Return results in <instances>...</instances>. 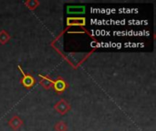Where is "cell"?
Returning a JSON list of instances; mask_svg holds the SVG:
<instances>
[{
	"label": "cell",
	"mask_w": 156,
	"mask_h": 131,
	"mask_svg": "<svg viewBox=\"0 0 156 131\" xmlns=\"http://www.w3.org/2000/svg\"><path fill=\"white\" fill-rule=\"evenodd\" d=\"M18 68H19V70L21 71V73H22V75H23V78H22V84H23V86L26 87V88H31L32 86H34V84H35V82H36L35 78H34L32 76H30V75L25 74V73L23 72L22 68H21L19 66H18Z\"/></svg>",
	"instance_id": "1"
},
{
	"label": "cell",
	"mask_w": 156,
	"mask_h": 131,
	"mask_svg": "<svg viewBox=\"0 0 156 131\" xmlns=\"http://www.w3.org/2000/svg\"><path fill=\"white\" fill-rule=\"evenodd\" d=\"M53 88L58 92V93H62L66 90L67 88V83L65 82V80L63 78H58L57 80H55L53 82V85H52Z\"/></svg>",
	"instance_id": "2"
},
{
	"label": "cell",
	"mask_w": 156,
	"mask_h": 131,
	"mask_svg": "<svg viewBox=\"0 0 156 131\" xmlns=\"http://www.w3.org/2000/svg\"><path fill=\"white\" fill-rule=\"evenodd\" d=\"M68 26H85L86 19L84 17H69L67 19Z\"/></svg>",
	"instance_id": "3"
},
{
	"label": "cell",
	"mask_w": 156,
	"mask_h": 131,
	"mask_svg": "<svg viewBox=\"0 0 156 131\" xmlns=\"http://www.w3.org/2000/svg\"><path fill=\"white\" fill-rule=\"evenodd\" d=\"M55 109L60 114H65L66 112H68L69 110L70 107H69V105H68V103L65 100H60L59 102H58L55 105Z\"/></svg>",
	"instance_id": "4"
},
{
	"label": "cell",
	"mask_w": 156,
	"mask_h": 131,
	"mask_svg": "<svg viewBox=\"0 0 156 131\" xmlns=\"http://www.w3.org/2000/svg\"><path fill=\"white\" fill-rule=\"evenodd\" d=\"M38 77L41 78V80H40V84L44 87V88L48 89V88H52V85H53V82H54V81H53L51 78H49L48 77L42 76V75H39Z\"/></svg>",
	"instance_id": "5"
},
{
	"label": "cell",
	"mask_w": 156,
	"mask_h": 131,
	"mask_svg": "<svg viewBox=\"0 0 156 131\" xmlns=\"http://www.w3.org/2000/svg\"><path fill=\"white\" fill-rule=\"evenodd\" d=\"M9 125H10V127H11L13 129H17L22 125V120H21L18 117L14 116V117L12 118V119L9 121Z\"/></svg>",
	"instance_id": "6"
},
{
	"label": "cell",
	"mask_w": 156,
	"mask_h": 131,
	"mask_svg": "<svg viewBox=\"0 0 156 131\" xmlns=\"http://www.w3.org/2000/svg\"><path fill=\"white\" fill-rule=\"evenodd\" d=\"M85 12L84 6H69L68 7V13L70 14H80Z\"/></svg>",
	"instance_id": "7"
},
{
	"label": "cell",
	"mask_w": 156,
	"mask_h": 131,
	"mask_svg": "<svg viewBox=\"0 0 156 131\" xmlns=\"http://www.w3.org/2000/svg\"><path fill=\"white\" fill-rule=\"evenodd\" d=\"M10 36L5 31H1L0 32V43L1 44H5L9 40Z\"/></svg>",
	"instance_id": "8"
},
{
	"label": "cell",
	"mask_w": 156,
	"mask_h": 131,
	"mask_svg": "<svg viewBox=\"0 0 156 131\" xmlns=\"http://www.w3.org/2000/svg\"><path fill=\"white\" fill-rule=\"evenodd\" d=\"M55 129H57V131H66L67 130V126L64 122H58L56 125Z\"/></svg>",
	"instance_id": "9"
},
{
	"label": "cell",
	"mask_w": 156,
	"mask_h": 131,
	"mask_svg": "<svg viewBox=\"0 0 156 131\" xmlns=\"http://www.w3.org/2000/svg\"><path fill=\"white\" fill-rule=\"evenodd\" d=\"M26 5H27L30 9H34V8H36V7L38 5V2H37V1H34V0H32V1H28V2H27V3H26Z\"/></svg>",
	"instance_id": "10"
}]
</instances>
